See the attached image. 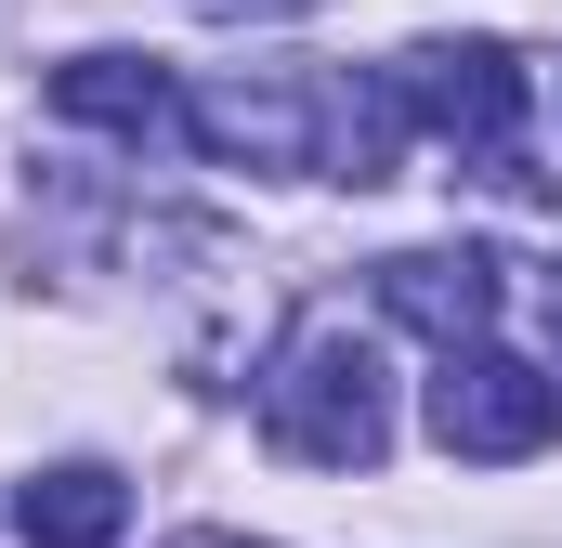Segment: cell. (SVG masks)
Listing matches in <instances>:
<instances>
[{"label":"cell","mask_w":562,"mask_h":548,"mask_svg":"<svg viewBox=\"0 0 562 548\" xmlns=\"http://www.w3.org/2000/svg\"><path fill=\"white\" fill-rule=\"evenodd\" d=\"M262 431H276L301 470H380L393 457V379H380V340H353L340 313H301V340L262 379Z\"/></svg>","instance_id":"6da1fadb"},{"label":"cell","mask_w":562,"mask_h":548,"mask_svg":"<svg viewBox=\"0 0 562 548\" xmlns=\"http://www.w3.org/2000/svg\"><path fill=\"white\" fill-rule=\"evenodd\" d=\"M550 431H562L550 366H524V353H497V340L445 353V379H431V444H445V457H484V470H510V457H537Z\"/></svg>","instance_id":"7a4b0ae2"},{"label":"cell","mask_w":562,"mask_h":548,"mask_svg":"<svg viewBox=\"0 0 562 548\" xmlns=\"http://www.w3.org/2000/svg\"><path fill=\"white\" fill-rule=\"evenodd\" d=\"M393 92H406V118L445 132L458 157H510V132H524V53H510V39H419V53L393 66Z\"/></svg>","instance_id":"3957f363"},{"label":"cell","mask_w":562,"mask_h":548,"mask_svg":"<svg viewBox=\"0 0 562 548\" xmlns=\"http://www.w3.org/2000/svg\"><path fill=\"white\" fill-rule=\"evenodd\" d=\"M497 300H510L497 249H393V262H380V313L419 327V340H445V353H471V340L497 327Z\"/></svg>","instance_id":"277c9868"},{"label":"cell","mask_w":562,"mask_h":548,"mask_svg":"<svg viewBox=\"0 0 562 548\" xmlns=\"http://www.w3.org/2000/svg\"><path fill=\"white\" fill-rule=\"evenodd\" d=\"M183 132L210 144V157H236V170H327L301 79H210V92L183 105Z\"/></svg>","instance_id":"5b68a950"},{"label":"cell","mask_w":562,"mask_h":548,"mask_svg":"<svg viewBox=\"0 0 562 548\" xmlns=\"http://www.w3.org/2000/svg\"><path fill=\"white\" fill-rule=\"evenodd\" d=\"M13 523H26V548H119L132 483H119L105 457H53V470H26V483H13Z\"/></svg>","instance_id":"8992f818"},{"label":"cell","mask_w":562,"mask_h":548,"mask_svg":"<svg viewBox=\"0 0 562 548\" xmlns=\"http://www.w3.org/2000/svg\"><path fill=\"white\" fill-rule=\"evenodd\" d=\"M53 118L119 132V144H157L183 105H170V79H157V66H132V53H79V66H53Z\"/></svg>","instance_id":"52a82bcc"},{"label":"cell","mask_w":562,"mask_h":548,"mask_svg":"<svg viewBox=\"0 0 562 548\" xmlns=\"http://www.w3.org/2000/svg\"><path fill=\"white\" fill-rule=\"evenodd\" d=\"M393 144H406V92H393V66L353 79V92H327V183H393Z\"/></svg>","instance_id":"ba28073f"},{"label":"cell","mask_w":562,"mask_h":548,"mask_svg":"<svg viewBox=\"0 0 562 548\" xmlns=\"http://www.w3.org/2000/svg\"><path fill=\"white\" fill-rule=\"evenodd\" d=\"M196 13H314V0H196Z\"/></svg>","instance_id":"9c48e42d"},{"label":"cell","mask_w":562,"mask_h":548,"mask_svg":"<svg viewBox=\"0 0 562 548\" xmlns=\"http://www.w3.org/2000/svg\"><path fill=\"white\" fill-rule=\"evenodd\" d=\"M550 392H562V287H550Z\"/></svg>","instance_id":"30bf717a"},{"label":"cell","mask_w":562,"mask_h":548,"mask_svg":"<svg viewBox=\"0 0 562 548\" xmlns=\"http://www.w3.org/2000/svg\"><path fill=\"white\" fill-rule=\"evenodd\" d=\"M170 548H249V536H170Z\"/></svg>","instance_id":"8fae6325"}]
</instances>
